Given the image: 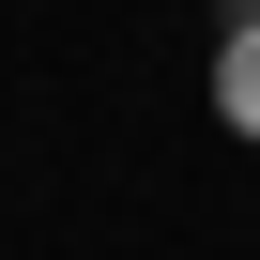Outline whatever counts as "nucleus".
Returning a JSON list of instances; mask_svg holds the SVG:
<instances>
[{
    "instance_id": "obj_1",
    "label": "nucleus",
    "mask_w": 260,
    "mask_h": 260,
    "mask_svg": "<svg viewBox=\"0 0 260 260\" xmlns=\"http://www.w3.org/2000/svg\"><path fill=\"white\" fill-rule=\"evenodd\" d=\"M214 122L260 138V16H230V46H214Z\"/></svg>"
},
{
    "instance_id": "obj_2",
    "label": "nucleus",
    "mask_w": 260,
    "mask_h": 260,
    "mask_svg": "<svg viewBox=\"0 0 260 260\" xmlns=\"http://www.w3.org/2000/svg\"><path fill=\"white\" fill-rule=\"evenodd\" d=\"M245 16H260V0H245Z\"/></svg>"
}]
</instances>
